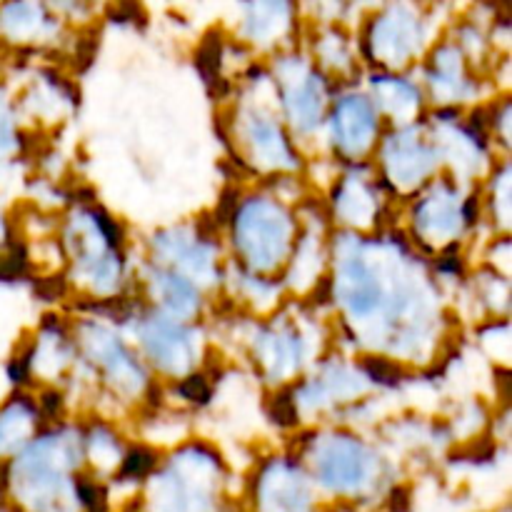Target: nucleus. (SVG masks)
Listing matches in <instances>:
<instances>
[{
    "instance_id": "f257e3e1",
    "label": "nucleus",
    "mask_w": 512,
    "mask_h": 512,
    "mask_svg": "<svg viewBox=\"0 0 512 512\" xmlns=\"http://www.w3.org/2000/svg\"><path fill=\"white\" fill-rule=\"evenodd\" d=\"M153 463H155L153 453H148V450H133V453L125 458L123 473L133 475V478H140V475H145L150 468H153Z\"/></svg>"
},
{
    "instance_id": "7ed1b4c3",
    "label": "nucleus",
    "mask_w": 512,
    "mask_h": 512,
    "mask_svg": "<svg viewBox=\"0 0 512 512\" xmlns=\"http://www.w3.org/2000/svg\"><path fill=\"white\" fill-rule=\"evenodd\" d=\"M180 393L185 395L188 400H198V403H203L205 398H208V388H205V380L203 378H188L183 383V388H180Z\"/></svg>"
},
{
    "instance_id": "f03ea898",
    "label": "nucleus",
    "mask_w": 512,
    "mask_h": 512,
    "mask_svg": "<svg viewBox=\"0 0 512 512\" xmlns=\"http://www.w3.org/2000/svg\"><path fill=\"white\" fill-rule=\"evenodd\" d=\"M368 370L373 378H378L380 383H395V378H398V370L393 368L390 363H385V360L375 358V360H368Z\"/></svg>"
},
{
    "instance_id": "20e7f679",
    "label": "nucleus",
    "mask_w": 512,
    "mask_h": 512,
    "mask_svg": "<svg viewBox=\"0 0 512 512\" xmlns=\"http://www.w3.org/2000/svg\"><path fill=\"white\" fill-rule=\"evenodd\" d=\"M275 418H278L280 423H295V410L293 405L285 403V398L275 400Z\"/></svg>"
}]
</instances>
